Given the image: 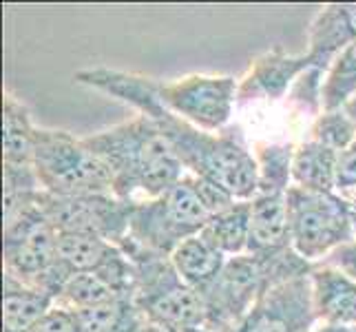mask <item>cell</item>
<instances>
[{"label":"cell","mask_w":356,"mask_h":332,"mask_svg":"<svg viewBox=\"0 0 356 332\" xmlns=\"http://www.w3.org/2000/svg\"><path fill=\"white\" fill-rule=\"evenodd\" d=\"M310 138L343 155L356 142V122L346 113V109L321 111L312 122Z\"/></svg>","instance_id":"484cf974"},{"label":"cell","mask_w":356,"mask_h":332,"mask_svg":"<svg viewBox=\"0 0 356 332\" xmlns=\"http://www.w3.org/2000/svg\"><path fill=\"white\" fill-rule=\"evenodd\" d=\"M346 113H348V116H350V118L356 122V97H354V100H352V102L346 106Z\"/></svg>","instance_id":"1f68e13d"},{"label":"cell","mask_w":356,"mask_h":332,"mask_svg":"<svg viewBox=\"0 0 356 332\" xmlns=\"http://www.w3.org/2000/svg\"><path fill=\"white\" fill-rule=\"evenodd\" d=\"M286 200L292 248L312 266L356 239L350 211L337 193L290 187Z\"/></svg>","instance_id":"ba28073f"},{"label":"cell","mask_w":356,"mask_h":332,"mask_svg":"<svg viewBox=\"0 0 356 332\" xmlns=\"http://www.w3.org/2000/svg\"><path fill=\"white\" fill-rule=\"evenodd\" d=\"M318 326H356V281L332 264H314L310 273Z\"/></svg>","instance_id":"5bb4252c"},{"label":"cell","mask_w":356,"mask_h":332,"mask_svg":"<svg viewBox=\"0 0 356 332\" xmlns=\"http://www.w3.org/2000/svg\"><path fill=\"white\" fill-rule=\"evenodd\" d=\"M310 273L312 264L305 262L294 248L273 255L243 253L230 257L215 284L202 292L206 328L213 332H232L268 288Z\"/></svg>","instance_id":"3957f363"},{"label":"cell","mask_w":356,"mask_h":332,"mask_svg":"<svg viewBox=\"0 0 356 332\" xmlns=\"http://www.w3.org/2000/svg\"><path fill=\"white\" fill-rule=\"evenodd\" d=\"M356 42V3H334L318 9L308 31V56L312 69L327 71L346 47Z\"/></svg>","instance_id":"4fadbf2b"},{"label":"cell","mask_w":356,"mask_h":332,"mask_svg":"<svg viewBox=\"0 0 356 332\" xmlns=\"http://www.w3.org/2000/svg\"><path fill=\"white\" fill-rule=\"evenodd\" d=\"M31 332H76V319H73V313L54 306Z\"/></svg>","instance_id":"83f0119b"},{"label":"cell","mask_w":356,"mask_h":332,"mask_svg":"<svg viewBox=\"0 0 356 332\" xmlns=\"http://www.w3.org/2000/svg\"><path fill=\"white\" fill-rule=\"evenodd\" d=\"M124 255L118 244L93 235H58V262L67 275L93 273Z\"/></svg>","instance_id":"ffe728a7"},{"label":"cell","mask_w":356,"mask_h":332,"mask_svg":"<svg viewBox=\"0 0 356 332\" xmlns=\"http://www.w3.org/2000/svg\"><path fill=\"white\" fill-rule=\"evenodd\" d=\"M208 217L211 213L195 189L193 175L186 173L159 198L133 202L127 239L140 248L170 257L181 242L200 235Z\"/></svg>","instance_id":"5b68a950"},{"label":"cell","mask_w":356,"mask_h":332,"mask_svg":"<svg viewBox=\"0 0 356 332\" xmlns=\"http://www.w3.org/2000/svg\"><path fill=\"white\" fill-rule=\"evenodd\" d=\"M200 235L215 248L230 257L248 253L250 239V202H235L226 211L208 217Z\"/></svg>","instance_id":"44dd1931"},{"label":"cell","mask_w":356,"mask_h":332,"mask_svg":"<svg viewBox=\"0 0 356 332\" xmlns=\"http://www.w3.org/2000/svg\"><path fill=\"white\" fill-rule=\"evenodd\" d=\"M288 193H257L250 200L248 253L273 255L292 248Z\"/></svg>","instance_id":"9a60e30c"},{"label":"cell","mask_w":356,"mask_h":332,"mask_svg":"<svg viewBox=\"0 0 356 332\" xmlns=\"http://www.w3.org/2000/svg\"><path fill=\"white\" fill-rule=\"evenodd\" d=\"M73 319H76V332H142L149 326L133 299L73 313Z\"/></svg>","instance_id":"7402d4cb"},{"label":"cell","mask_w":356,"mask_h":332,"mask_svg":"<svg viewBox=\"0 0 356 332\" xmlns=\"http://www.w3.org/2000/svg\"><path fill=\"white\" fill-rule=\"evenodd\" d=\"M142 332H213V330H208V328H181V330H164V328L146 326Z\"/></svg>","instance_id":"f546056e"},{"label":"cell","mask_w":356,"mask_h":332,"mask_svg":"<svg viewBox=\"0 0 356 332\" xmlns=\"http://www.w3.org/2000/svg\"><path fill=\"white\" fill-rule=\"evenodd\" d=\"M44 193H113V173L84 138L63 129H40L31 162Z\"/></svg>","instance_id":"8992f818"},{"label":"cell","mask_w":356,"mask_h":332,"mask_svg":"<svg viewBox=\"0 0 356 332\" xmlns=\"http://www.w3.org/2000/svg\"><path fill=\"white\" fill-rule=\"evenodd\" d=\"M78 84L127 102L146 116L173 149L186 173L219 184L239 202H250L259 189V168L254 151L245 146L241 133L226 129L206 133L191 122L175 116L157 97L155 80L140 73L95 67L82 69L73 76Z\"/></svg>","instance_id":"6da1fadb"},{"label":"cell","mask_w":356,"mask_h":332,"mask_svg":"<svg viewBox=\"0 0 356 332\" xmlns=\"http://www.w3.org/2000/svg\"><path fill=\"white\" fill-rule=\"evenodd\" d=\"M40 206L58 235H93L118 246L129 237L133 202L120 200L113 193H44Z\"/></svg>","instance_id":"30bf717a"},{"label":"cell","mask_w":356,"mask_h":332,"mask_svg":"<svg viewBox=\"0 0 356 332\" xmlns=\"http://www.w3.org/2000/svg\"><path fill=\"white\" fill-rule=\"evenodd\" d=\"M42 195L31 164H3V224L38 206Z\"/></svg>","instance_id":"603a6c76"},{"label":"cell","mask_w":356,"mask_h":332,"mask_svg":"<svg viewBox=\"0 0 356 332\" xmlns=\"http://www.w3.org/2000/svg\"><path fill=\"white\" fill-rule=\"evenodd\" d=\"M312 332H356V326L354 328H348V326H316Z\"/></svg>","instance_id":"4dcf8cb0"},{"label":"cell","mask_w":356,"mask_h":332,"mask_svg":"<svg viewBox=\"0 0 356 332\" xmlns=\"http://www.w3.org/2000/svg\"><path fill=\"white\" fill-rule=\"evenodd\" d=\"M308 69L312 65L305 54H288L284 47L270 49L254 58L245 76L239 78L237 100H281Z\"/></svg>","instance_id":"7c38bea8"},{"label":"cell","mask_w":356,"mask_h":332,"mask_svg":"<svg viewBox=\"0 0 356 332\" xmlns=\"http://www.w3.org/2000/svg\"><path fill=\"white\" fill-rule=\"evenodd\" d=\"M334 193L346 202L350 217H352V224H354V232H356V142L341 155Z\"/></svg>","instance_id":"4316f807"},{"label":"cell","mask_w":356,"mask_h":332,"mask_svg":"<svg viewBox=\"0 0 356 332\" xmlns=\"http://www.w3.org/2000/svg\"><path fill=\"white\" fill-rule=\"evenodd\" d=\"M356 97V42L346 47L327 67L321 91V109H346Z\"/></svg>","instance_id":"d4e9b609"},{"label":"cell","mask_w":356,"mask_h":332,"mask_svg":"<svg viewBox=\"0 0 356 332\" xmlns=\"http://www.w3.org/2000/svg\"><path fill=\"white\" fill-rule=\"evenodd\" d=\"M316 326L310 275H301L268 288L232 332H312Z\"/></svg>","instance_id":"8fae6325"},{"label":"cell","mask_w":356,"mask_h":332,"mask_svg":"<svg viewBox=\"0 0 356 332\" xmlns=\"http://www.w3.org/2000/svg\"><path fill=\"white\" fill-rule=\"evenodd\" d=\"M297 146L290 142H264L254 146L259 168L257 193H288L292 187V162Z\"/></svg>","instance_id":"cb8c5ba5"},{"label":"cell","mask_w":356,"mask_h":332,"mask_svg":"<svg viewBox=\"0 0 356 332\" xmlns=\"http://www.w3.org/2000/svg\"><path fill=\"white\" fill-rule=\"evenodd\" d=\"M157 97L175 116L206 133H222L237 104L239 80L222 73H191L170 82L155 80Z\"/></svg>","instance_id":"9c48e42d"},{"label":"cell","mask_w":356,"mask_h":332,"mask_svg":"<svg viewBox=\"0 0 356 332\" xmlns=\"http://www.w3.org/2000/svg\"><path fill=\"white\" fill-rule=\"evenodd\" d=\"M325 264L337 266L339 270H343V273L350 275L356 281V239L346 244V246H341L337 253H332L327 257Z\"/></svg>","instance_id":"f1b7e54d"},{"label":"cell","mask_w":356,"mask_h":332,"mask_svg":"<svg viewBox=\"0 0 356 332\" xmlns=\"http://www.w3.org/2000/svg\"><path fill=\"white\" fill-rule=\"evenodd\" d=\"M113 173V195L124 202L151 200L164 195L186 175L164 135L146 116H135L122 125L84 138Z\"/></svg>","instance_id":"7a4b0ae2"},{"label":"cell","mask_w":356,"mask_h":332,"mask_svg":"<svg viewBox=\"0 0 356 332\" xmlns=\"http://www.w3.org/2000/svg\"><path fill=\"white\" fill-rule=\"evenodd\" d=\"M170 262L188 286L197 292H206L224 270L228 257L208 244L202 235H195L177 246L170 255Z\"/></svg>","instance_id":"ac0fdd59"},{"label":"cell","mask_w":356,"mask_h":332,"mask_svg":"<svg viewBox=\"0 0 356 332\" xmlns=\"http://www.w3.org/2000/svg\"><path fill=\"white\" fill-rule=\"evenodd\" d=\"M38 127L18 97L3 93V164H31Z\"/></svg>","instance_id":"d6986e66"},{"label":"cell","mask_w":356,"mask_h":332,"mask_svg":"<svg viewBox=\"0 0 356 332\" xmlns=\"http://www.w3.org/2000/svg\"><path fill=\"white\" fill-rule=\"evenodd\" d=\"M339 162H341V153L308 138L305 142L297 144V149H294L292 187L334 193L337 177H339Z\"/></svg>","instance_id":"e0dca14e"},{"label":"cell","mask_w":356,"mask_h":332,"mask_svg":"<svg viewBox=\"0 0 356 332\" xmlns=\"http://www.w3.org/2000/svg\"><path fill=\"white\" fill-rule=\"evenodd\" d=\"M3 273L54 299L69 279L58 262V232L40 204L3 224Z\"/></svg>","instance_id":"52a82bcc"},{"label":"cell","mask_w":356,"mask_h":332,"mask_svg":"<svg viewBox=\"0 0 356 332\" xmlns=\"http://www.w3.org/2000/svg\"><path fill=\"white\" fill-rule=\"evenodd\" d=\"M120 248L135 268L133 301L146 324L164 330L206 328V303L202 292L179 277L168 255H157L124 239Z\"/></svg>","instance_id":"277c9868"},{"label":"cell","mask_w":356,"mask_h":332,"mask_svg":"<svg viewBox=\"0 0 356 332\" xmlns=\"http://www.w3.org/2000/svg\"><path fill=\"white\" fill-rule=\"evenodd\" d=\"M54 306L51 294L3 273V332H31Z\"/></svg>","instance_id":"2e32d148"}]
</instances>
